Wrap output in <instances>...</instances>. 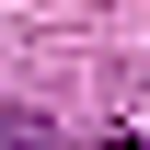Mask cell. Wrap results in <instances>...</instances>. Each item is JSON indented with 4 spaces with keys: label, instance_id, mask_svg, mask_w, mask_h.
Instances as JSON below:
<instances>
[{
    "label": "cell",
    "instance_id": "1",
    "mask_svg": "<svg viewBox=\"0 0 150 150\" xmlns=\"http://www.w3.org/2000/svg\"><path fill=\"white\" fill-rule=\"evenodd\" d=\"M0 150H69V139H58L35 104H0Z\"/></svg>",
    "mask_w": 150,
    "mask_h": 150
},
{
    "label": "cell",
    "instance_id": "2",
    "mask_svg": "<svg viewBox=\"0 0 150 150\" xmlns=\"http://www.w3.org/2000/svg\"><path fill=\"white\" fill-rule=\"evenodd\" d=\"M93 150H150V127H104V139H93Z\"/></svg>",
    "mask_w": 150,
    "mask_h": 150
}]
</instances>
